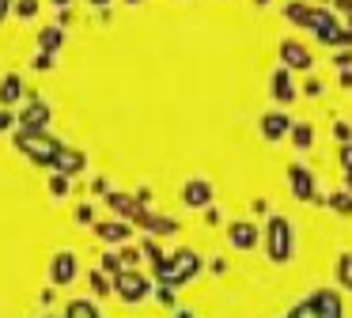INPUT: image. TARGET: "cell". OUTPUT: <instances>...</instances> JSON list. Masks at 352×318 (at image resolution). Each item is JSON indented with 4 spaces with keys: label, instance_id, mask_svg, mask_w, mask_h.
Returning a JSON list of instances; mask_svg holds the SVG:
<instances>
[{
    "label": "cell",
    "instance_id": "29",
    "mask_svg": "<svg viewBox=\"0 0 352 318\" xmlns=\"http://www.w3.org/2000/svg\"><path fill=\"white\" fill-rule=\"evenodd\" d=\"M122 257H125V265H137L140 262V250L137 246H122Z\"/></svg>",
    "mask_w": 352,
    "mask_h": 318
},
{
    "label": "cell",
    "instance_id": "27",
    "mask_svg": "<svg viewBox=\"0 0 352 318\" xmlns=\"http://www.w3.org/2000/svg\"><path fill=\"white\" fill-rule=\"evenodd\" d=\"M102 269H107V273H114V277H118V273H122V262H118L114 254H102Z\"/></svg>",
    "mask_w": 352,
    "mask_h": 318
},
{
    "label": "cell",
    "instance_id": "40",
    "mask_svg": "<svg viewBox=\"0 0 352 318\" xmlns=\"http://www.w3.org/2000/svg\"><path fill=\"white\" fill-rule=\"evenodd\" d=\"M129 4H137V0H129Z\"/></svg>",
    "mask_w": 352,
    "mask_h": 318
},
{
    "label": "cell",
    "instance_id": "32",
    "mask_svg": "<svg viewBox=\"0 0 352 318\" xmlns=\"http://www.w3.org/2000/svg\"><path fill=\"white\" fill-rule=\"evenodd\" d=\"M307 95H322V80H314V76H311V80H307Z\"/></svg>",
    "mask_w": 352,
    "mask_h": 318
},
{
    "label": "cell",
    "instance_id": "30",
    "mask_svg": "<svg viewBox=\"0 0 352 318\" xmlns=\"http://www.w3.org/2000/svg\"><path fill=\"white\" fill-rule=\"evenodd\" d=\"M91 216H95L91 204H80V209H76V220H80V224H91Z\"/></svg>",
    "mask_w": 352,
    "mask_h": 318
},
{
    "label": "cell",
    "instance_id": "7",
    "mask_svg": "<svg viewBox=\"0 0 352 318\" xmlns=\"http://www.w3.org/2000/svg\"><path fill=\"white\" fill-rule=\"evenodd\" d=\"M182 201H186V209H208V204H212V182L208 178H190L182 186Z\"/></svg>",
    "mask_w": 352,
    "mask_h": 318
},
{
    "label": "cell",
    "instance_id": "8",
    "mask_svg": "<svg viewBox=\"0 0 352 318\" xmlns=\"http://www.w3.org/2000/svg\"><path fill=\"white\" fill-rule=\"evenodd\" d=\"M76 254L72 250H57L54 262H50V277H54V284H69L72 277H76Z\"/></svg>",
    "mask_w": 352,
    "mask_h": 318
},
{
    "label": "cell",
    "instance_id": "33",
    "mask_svg": "<svg viewBox=\"0 0 352 318\" xmlns=\"http://www.w3.org/2000/svg\"><path fill=\"white\" fill-rule=\"evenodd\" d=\"M12 4H16V0H0V23L8 19V12H12Z\"/></svg>",
    "mask_w": 352,
    "mask_h": 318
},
{
    "label": "cell",
    "instance_id": "14",
    "mask_svg": "<svg viewBox=\"0 0 352 318\" xmlns=\"http://www.w3.org/2000/svg\"><path fill=\"white\" fill-rule=\"evenodd\" d=\"M311 15H314V4H307V0H288V4H284V19L296 23V27H307Z\"/></svg>",
    "mask_w": 352,
    "mask_h": 318
},
{
    "label": "cell",
    "instance_id": "37",
    "mask_svg": "<svg viewBox=\"0 0 352 318\" xmlns=\"http://www.w3.org/2000/svg\"><path fill=\"white\" fill-rule=\"evenodd\" d=\"M8 121H12V118H8V114H0V129H4V125H8Z\"/></svg>",
    "mask_w": 352,
    "mask_h": 318
},
{
    "label": "cell",
    "instance_id": "41",
    "mask_svg": "<svg viewBox=\"0 0 352 318\" xmlns=\"http://www.w3.org/2000/svg\"><path fill=\"white\" fill-rule=\"evenodd\" d=\"M349 27H352V19H349Z\"/></svg>",
    "mask_w": 352,
    "mask_h": 318
},
{
    "label": "cell",
    "instance_id": "31",
    "mask_svg": "<svg viewBox=\"0 0 352 318\" xmlns=\"http://www.w3.org/2000/svg\"><path fill=\"white\" fill-rule=\"evenodd\" d=\"M333 8L344 15V19H352V0H333Z\"/></svg>",
    "mask_w": 352,
    "mask_h": 318
},
{
    "label": "cell",
    "instance_id": "38",
    "mask_svg": "<svg viewBox=\"0 0 352 318\" xmlns=\"http://www.w3.org/2000/svg\"><path fill=\"white\" fill-rule=\"evenodd\" d=\"M54 4H57V8H69V0H54Z\"/></svg>",
    "mask_w": 352,
    "mask_h": 318
},
{
    "label": "cell",
    "instance_id": "15",
    "mask_svg": "<svg viewBox=\"0 0 352 318\" xmlns=\"http://www.w3.org/2000/svg\"><path fill=\"white\" fill-rule=\"evenodd\" d=\"M19 95H23V80H19V72H8L0 83V106H16Z\"/></svg>",
    "mask_w": 352,
    "mask_h": 318
},
{
    "label": "cell",
    "instance_id": "34",
    "mask_svg": "<svg viewBox=\"0 0 352 318\" xmlns=\"http://www.w3.org/2000/svg\"><path fill=\"white\" fill-rule=\"evenodd\" d=\"M337 65L349 68V65H352V53H344V50H341V53H337Z\"/></svg>",
    "mask_w": 352,
    "mask_h": 318
},
{
    "label": "cell",
    "instance_id": "36",
    "mask_svg": "<svg viewBox=\"0 0 352 318\" xmlns=\"http://www.w3.org/2000/svg\"><path fill=\"white\" fill-rule=\"evenodd\" d=\"M91 8H110V0H87Z\"/></svg>",
    "mask_w": 352,
    "mask_h": 318
},
{
    "label": "cell",
    "instance_id": "25",
    "mask_svg": "<svg viewBox=\"0 0 352 318\" xmlns=\"http://www.w3.org/2000/svg\"><path fill=\"white\" fill-rule=\"evenodd\" d=\"M333 136H337L341 144H349V140H352V125H349V121H337V125H333Z\"/></svg>",
    "mask_w": 352,
    "mask_h": 318
},
{
    "label": "cell",
    "instance_id": "16",
    "mask_svg": "<svg viewBox=\"0 0 352 318\" xmlns=\"http://www.w3.org/2000/svg\"><path fill=\"white\" fill-rule=\"evenodd\" d=\"M95 231H99V239H107V242H125L129 239V224H122V220H102V224H95Z\"/></svg>",
    "mask_w": 352,
    "mask_h": 318
},
{
    "label": "cell",
    "instance_id": "4",
    "mask_svg": "<svg viewBox=\"0 0 352 318\" xmlns=\"http://www.w3.org/2000/svg\"><path fill=\"white\" fill-rule=\"evenodd\" d=\"M114 292L122 295L125 303H140L148 292H152V280H148L140 269H122L114 277Z\"/></svg>",
    "mask_w": 352,
    "mask_h": 318
},
{
    "label": "cell",
    "instance_id": "10",
    "mask_svg": "<svg viewBox=\"0 0 352 318\" xmlns=\"http://www.w3.org/2000/svg\"><path fill=\"white\" fill-rule=\"evenodd\" d=\"M288 182H292V193H296L299 201H311V197H314V178H311V171H307V167H292Z\"/></svg>",
    "mask_w": 352,
    "mask_h": 318
},
{
    "label": "cell",
    "instance_id": "21",
    "mask_svg": "<svg viewBox=\"0 0 352 318\" xmlns=\"http://www.w3.org/2000/svg\"><path fill=\"white\" fill-rule=\"evenodd\" d=\"M337 280H341L344 288H352V254H344L341 262H337Z\"/></svg>",
    "mask_w": 352,
    "mask_h": 318
},
{
    "label": "cell",
    "instance_id": "24",
    "mask_svg": "<svg viewBox=\"0 0 352 318\" xmlns=\"http://www.w3.org/2000/svg\"><path fill=\"white\" fill-rule=\"evenodd\" d=\"M54 65H57V53H38V57H34V68H38V72H54Z\"/></svg>",
    "mask_w": 352,
    "mask_h": 318
},
{
    "label": "cell",
    "instance_id": "22",
    "mask_svg": "<svg viewBox=\"0 0 352 318\" xmlns=\"http://www.w3.org/2000/svg\"><path fill=\"white\" fill-rule=\"evenodd\" d=\"M329 204H333L337 212H352V193H344V189H337V193L329 197Z\"/></svg>",
    "mask_w": 352,
    "mask_h": 318
},
{
    "label": "cell",
    "instance_id": "18",
    "mask_svg": "<svg viewBox=\"0 0 352 318\" xmlns=\"http://www.w3.org/2000/svg\"><path fill=\"white\" fill-rule=\"evenodd\" d=\"M311 140H314V129L307 125V121H299V125H292V144H296L299 151H307V148H311Z\"/></svg>",
    "mask_w": 352,
    "mask_h": 318
},
{
    "label": "cell",
    "instance_id": "12",
    "mask_svg": "<svg viewBox=\"0 0 352 318\" xmlns=\"http://www.w3.org/2000/svg\"><path fill=\"white\" fill-rule=\"evenodd\" d=\"M50 171H57V174H76V171H84V151H76V148H61Z\"/></svg>",
    "mask_w": 352,
    "mask_h": 318
},
{
    "label": "cell",
    "instance_id": "6",
    "mask_svg": "<svg viewBox=\"0 0 352 318\" xmlns=\"http://www.w3.org/2000/svg\"><path fill=\"white\" fill-rule=\"evenodd\" d=\"M228 239L235 250H254L261 242V231L258 224H250V220H235V224H228Z\"/></svg>",
    "mask_w": 352,
    "mask_h": 318
},
{
    "label": "cell",
    "instance_id": "20",
    "mask_svg": "<svg viewBox=\"0 0 352 318\" xmlns=\"http://www.w3.org/2000/svg\"><path fill=\"white\" fill-rule=\"evenodd\" d=\"M12 12H16L19 19H34V15H38V0H16Z\"/></svg>",
    "mask_w": 352,
    "mask_h": 318
},
{
    "label": "cell",
    "instance_id": "17",
    "mask_svg": "<svg viewBox=\"0 0 352 318\" xmlns=\"http://www.w3.org/2000/svg\"><path fill=\"white\" fill-rule=\"evenodd\" d=\"M61 42H65L61 23H54V27H42V30H38V50H42V53H57V50H61Z\"/></svg>",
    "mask_w": 352,
    "mask_h": 318
},
{
    "label": "cell",
    "instance_id": "23",
    "mask_svg": "<svg viewBox=\"0 0 352 318\" xmlns=\"http://www.w3.org/2000/svg\"><path fill=\"white\" fill-rule=\"evenodd\" d=\"M50 189H54V197H65V193H69V174H57V171H54Z\"/></svg>",
    "mask_w": 352,
    "mask_h": 318
},
{
    "label": "cell",
    "instance_id": "19",
    "mask_svg": "<svg viewBox=\"0 0 352 318\" xmlns=\"http://www.w3.org/2000/svg\"><path fill=\"white\" fill-rule=\"evenodd\" d=\"M65 318H99V310H95V303L76 299V303H69V315Z\"/></svg>",
    "mask_w": 352,
    "mask_h": 318
},
{
    "label": "cell",
    "instance_id": "35",
    "mask_svg": "<svg viewBox=\"0 0 352 318\" xmlns=\"http://www.w3.org/2000/svg\"><path fill=\"white\" fill-rule=\"evenodd\" d=\"M341 87H352V72H341Z\"/></svg>",
    "mask_w": 352,
    "mask_h": 318
},
{
    "label": "cell",
    "instance_id": "26",
    "mask_svg": "<svg viewBox=\"0 0 352 318\" xmlns=\"http://www.w3.org/2000/svg\"><path fill=\"white\" fill-rule=\"evenodd\" d=\"M91 284H95V295H107L110 288H114V284H107V277H102V273H91Z\"/></svg>",
    "mask_w": 352,
    "mask_h": 318
},
{
    "label": "cell",
    "instance_id": "13",
    "mask_svg": "<svg viewBox=\"0 0 352 318\" xmlns=\"http://www.w3.org/2000/svg\"><path fill=\"white\" fill-rule=\"evenodd\" d=\"M273 98L276 103H292L296 98V83H292V68H276L273 72Z\"/></svg>",
    "mask_w": 352,
    "mask_h": 318
},
{
    "label": "cell",
    "instance_id": "11",
    "mask_svg": "<svg viewBox=\"0 0 352 318\" xmlns=\"http://www.w3.org/2000/svg\"><path fill=\"white\" fill-rule=\"evenodd\" d=\"M288 133H292V121L284 114H261V136L265 140H280Z\"/></svg>",
    "mask_w": 352,
    "mask_h": 318
},
{
    "label": "cell",
    "instance_id": "3",
    "mask_svg": "<svg viewBox=\"0 0 352 318\" xmlns=\"http://www.w3.org/2000/svg\"><path fill=\"white\" fill-rule=\"evenodd\" d=\"M155 269H160V277L167 280V284H182L186 277H193V273L201 269V257L193 254V250H178V254L163 257Z\"/></svg>",
    "mask_w": 352,
    "mask_h": 318
},
{
    "label": "cell",
    "instance_id": "9",
    "mask_svg": "<svg viewBox=\"0 0 352 318\" xmlns=\"http://www.w3.org/2000/svg\"><path fill=\"white\" fill-rule=\"evenodd\" d=\"M46 121H50V103H42V98H31V106L19 110V129H46Z\"/></svg>",
    "mask_w": 352,
    "mask_h": 318
},
{
    "label": "cell",
    "instance_id": "28",
    "mask_svg": "<svg viewBox=\"0 0 352 318\" xmlns=\"http://www.w3.org/2000/svg\"><path fill=\"white\" fill-rule=\"evenodd\" d=\"M341 171L352 174V144H344V148H341Z\"/></svg>",
    "mask_w": 352,
    "mask_h": 318
},
{
    "label": "cell",
    "instance_id": "39",
    "mask_svg": "<svg viewBox=\"0 0 352 318\" xmlns=\"http://www.w3.org/2000/svg\"><path fill=\"white\" fill-rule=\"evenodd\" d=\"M254 4H269V0H254Z\"/></svg>",
    "mask_w": 352,
    "mask_h": 318
},
{
    "label": "cell",
    "instance_id": "1",
    "mask_svg": "<svg viewBox=\"0 0 352 318\" xmlns=\"http://www.w3.org/2000/svg\"><path fill=\"white\" fill-rule=\"evenodd\" d=\"M16 148L23 151L31 163H38V167H54V159H57V151L65 148L57 136H50L46 129H19L16 133Z\"/></svg>",
    "mask_w": 352,
    "mask_h": 318
},
{
    "label": "cell",
    "instance_id": "2",
    "mask_svg": "<svg viewBox=\"0 0 352 318\" xmlns=\"http://www.w3.org/2000/svg\"><path fill=\"white\" fill-rule=\"evenodd\" d=\"M292 250H296V235H292V224L284 216H273L265 224V254H269V262H288L292 257Z\"/></svg>",
    "mask_w": 352,
    "mask_h": 318
},
{
    "label": "cell",
    "instance_id": "5",
    "mask_svg": "<svg viewBox=\"0 0 352 318\" xmlns=\"http://www.w3.org/2000/svg\"><path fill=\"white\" fill-rule=\"evenodd\" d=\"M280 65L292 68V72H307V68L314 65V57H311V50H307V45L284 38V42H280Z\"/></svg>",
    "mask_w": 352,
    "mask_h": 318
}]
</instances>
